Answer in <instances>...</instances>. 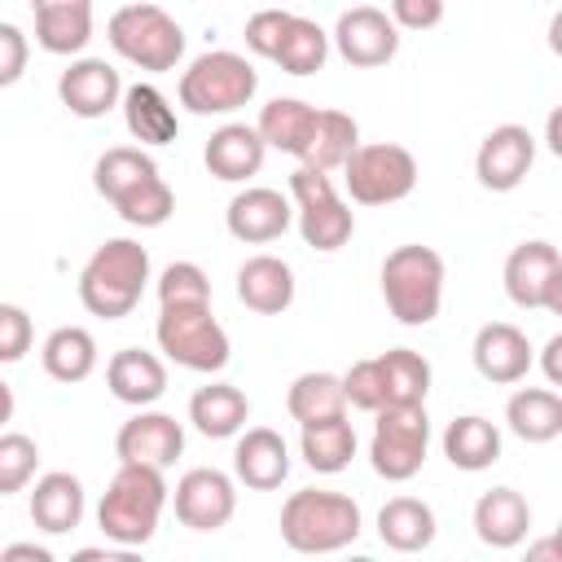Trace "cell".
Listing matches in <instances>:
<instances>
[{
  "label": "cell",
  "instance_id": "cell-1",
  "mask_svg": "<svg viewBox=\"0 0 562 562\" xmlns=\"http://www.w3.org/2000/svg\"><path fill=\"white\" fill-rule=\"evenodd\" d=\"M167 479L158 465H140V461H119L101 505H97V527L105 540H114L119 549H140L154 540L158 518L167 509Z\"/></svg>",
  "mask_w": 562,
  "mask_h": 562
},
{
  "label": "cell",
  "instance_id": "cell-2",
  "mask_svg": "<svg viewBox=\"0 0 562 562\" xmlns=\"http://www.w3.org/2000/svg\"><path fill=\"white\" fill-rule=\"evenodd\" d=\"M149 285V250L132 237H110L79 272V303L101 321H123Z\"/></svg>",
  "mask_w": 562,
  "mask_h": 562
},
{
  "label": "cell",
  "instance_id": "cell-3",
  "mask_svg": "<svg viewBox=\"0 0 562 562\" xmlns=\"http://www.w3.org/2000/svg\"><path fill=\"white\" fill-rule=\"evenodd\" d=\"M360 505L347 492L303 487L281 505V540L294 553H338L360 540Z\"/></svg>",
  "mask_w": 562,
  "mask_h": 562
},
{
  "label": "cell",
  "instance_id": "cell-4",
  "mask_svg": "<svg viewBox=\"0 0 562 562\" xmlns=\"http://www.w3.org/2000/svg\"><path fill=\"white\" fill-rule=\"evenodd\" d=\"M382 299H386V312L400 325H408V329L430 325L439 316V303H443V259H439V250H430L422 241L395 246L382 259Z\"/></svg>",
  "mask_w": 562,
  "mask_h": 562
},
{
  "label": "cell",
  "instance_id": "cell-5",
  "mask_svg": "<svg viewBox=\"0 0 562 562\" xmlns=\"http://www.w3.org/2000/svg\"><path fill=\"white\" fill-rule=\"evenodd\" d=\"M105 40H110V48L123 61H132V66H140L149 75L176 70L180 57H184V31H180V22L167 9L149 4V0H132V4L114 9L110 22H105Z\"/></svg>",
  "mask_w": 562,
  "mask_h": 562
},
{
  "label": "cell",
  "instance_id": "cell-6",
  "mask_svg": "<svg viewBox=\"0 0 562 562\" xmlns=\"http://www.w3.org/2000/svg\"><path fill=\"white\" fill-rule=\"evenodd\" d=\"M255 92H259L255 66L241 53H228V48H215V53L193 57L184 66V75H180V105L189 114H198V119L233 114V110L250 105Z\"/></svg>",
  "mask_w": 562,
  "mask_h": 562
},
{
  "label": "cell",
  "instance_id": "cell-7",
  "mask_svg": "<svg viewBox=\"0 0 562 562\" xmlns=\"http://www.w3.org/2000/svg\"><path fill=\"white\" fill-rule=\"evenodd\" d=\"M154 338H158V351L167 360H176L180 369H193V373H220L233 356L224 325L211 316V303L162 307L158 325H154Z\"/></svg>",
  "mask_w": 562,
  "mask_h": 562
},
{
  "label": "cell",
  "instance_id": "cell-8",
  "mask_svg": "<svg viewBox=\"0 0 562 562\" xmlns=\"http://www.w3.org/2000/svg\"><path fill=\"white\" fill-rule=\"evenodd\" d=\"M290 198H294V224H299V233H303V241H307L312 250H325V255H329V250H342V246L351 241L356 215H351V206L338 198L329 171L299 162V167L290 171Z\"/></svg>",
  "mask_w": 562,
  "mask_h": 562
},
{
  "label": "cell",
  "instance_id": "cell-9",
  "mask_svg": "<svg viewBox=\"0 0 562 562\" xmlns=\"http://www.w3.org/2000/svg\"><path fill=\"white\" fill-rule=\"evenodd\" d=\"M373 439H369V465L386 483H408L426 465L430 448V417L426 404H386L373 413Z\"/></svg>",
  "mask_w": 562,
  "mask_h": 562
},
{
  "label": "cell",
  "instance_id": "cell-10",
  "mask_svg": "<svg viewBox=\"0 0 562 562\" xmlns=\"http://www.w3.org/2000/svg\"><path fill=\"white\" fill-rule=\"evenodd\" d=\"M342 184L360 206H391L417 189V158L395 140L360 145L342 167Z\"/></svg>",
  "mask_w": 562,
  "mask_h": 562
},
{
  "label": "cell",
  "instance_id": "cell-11",
  "mask_svg": "<svg viewBox=\"0 0 562 562\" xmlns=\"http://www.w3.org/2000/svg\"><path fill=\"white\" fill-rule=\"evenodd\" d=\"M171 505L189 531H220L237 514V483L215 465H198L180 474Z\"/></svg>",
  "mask_w": 562,
  "mask_h": 562
},
{
  "label": "cell",
  "instance_id": "cell-12",
  "mask_svg": "<svg viewBox=\"0 0 562 562\" xmlns=\"http://www.w3.org/2000/svg\"><path fill=\"white\" fill-rule=\"evenodd\" d=\"M334 48L347 66L356 70H373V66H386L395 53H400V26L391 13L373 9V4H356L347 9L338 22H334Z\"/></svg>",
  "mask_w": 562,
  "mask_h": 562
},
{
  "label": "cell",
  "instance_id": "cell-13",
  "mask_svg": "<svg viewBox=\"0 0 562 562\" xmlns=\"http://www.w3.org/2000/svg\"><path fill=\"white\" fill-rule=\"evenodd\" d=\"M531 162H536V136L522 123H501L483 136V145L474 154V176L483 189L509 193L527 180Z\"/></svg>",
  "mask_w": 562,
  "mask_h": 562
},
{
  "label": "cell",
  "instance_id": "cell-14",
  "mask_svg": "<svg viewBox=\"0 0 562 562\" xmlns=\"http://www.w3.org/2000/svg\"><path fill=\"white\" fill-rule=\"evenodd\" d=\"M123 79L105 57H75L61 79H57V97L75 119H105L114 105H123Z\"/></svg>",
  "mask_w": 562,
  "mask_h": 562
},
{
  "label": "cell",
  "instance_id": "cell-15",
  "mask_svg": "<svg viewBox=\"0 0 562 562\" xmlns=\"http://www.w3.org/2000/svg\"><path fill=\"white\" fill-rule=\"evenodd\" d=\"M224 224L237 241L246 246H263V241H277L290 224H294V198H285L281 189H268V184H250L241 189L228 211H224Z\"/></svg>",
  "mask_w": 562,
  "mask_h": 562
},
{
  "label": "cell",
  "instance_id": "cell-16",
  "mask_svg": "<svg viewBox=\"0 0 562 562\" xmlns=\"http://www.w3.org/2000/svg\"><path fill=\"white\" fill-rule=\"evenodd\" d=\"M114 452L119 461H140V465H176V457L184 452V426L171 413H154L140 408L136 417H127L114 435Z\"/></svg>",
  "mask_w": 562,
  "mask_h": 562
},
{
  "label": "cell",
  "instance_id": "cell-17",
  "mask_svg": "<svg viewBox=\"0 0 562 562\" xmlns=\"http://www.w3.org/2000/svg\"><path fill=\"white\" fill-rule=\"evenodd\" d=\"M470 356H474L479 378H487V382H496V386H514V382H522L527 369L536 364V351H531L527 334H522L518 325H509V321H492V325H483V329L474 334Z\"/></svg>",
  "mask_w": 562,
  "mask_h": 562
},
{
  "label": "cell",
  "instance_id": "cell-18",
  "mask_svg": "<svg viewBox=\"0 0 562 562\" xmlns=\"http://www.w3.org/2000/svg\"><path fill=\"white\" fill-rule=\"evenodd\" d=\"M263 154H268V140L259 136V127H246V123H224L211 132L206 149H202V162L215 180L224 184H241L250 176H259L263 167Z\"/></svg>",
  "mask_w": 562,
  "mask_h": 562
},
{
  "label": "cell",
  "instance_id": "cell-19",
  "mask_svg": "<svg viewBox=\"0 0 562 562\" xmlns=\"http://www.w3.org/2000/svg\"><path fill=\"white\" fill-rule=\"evenodd\" d=\"M233 474L237 483H246L250 492H272L285 483L290 474V448L277 430L268 426H250L246 435H237V448H233Z\"/></svg>",
  "mask_w": 562,
  "mask_h": 562
},
{
  "label": "cell",
  "instance_id": "cell-20",
  "mask_svg": "<svg viewBox=\"0 0 562 562\" xmlns=\"http://www.w3.org/2000/svg\"><path fill=\"white\" fill-rule=\"evenodd\" d=\"M105 386L119 404H132V408H149L154 400H162L167 391V364L154 356V351H140V347H123L110 356L105 364Z\"/></svg>",
  "mask_w": 562,
  "mask_h": 562
},
{
  "label": "cell",
  "instance_id": "cell-21",
  "mask_svg": "<svg viewBox=\"0 0 562 562\" xmlns=\"http://www.w3.org/2000/svg\"><path fill=\"white\" fill-rule=\"evenodd\" d=\"M558 263H562V255H558L553 241L531 237V241L514 246L509 259H505V294H509V303L527 307V312L544 307V290H549V277L558 272Z\"/></svg>",
  "mask_w": 562,
  "mask_h": 562
},
{
  "label": "cell",
  "instance_id": "cell-22",
  "mask_svg": "<svg viewBox=\"0 0 562 562\" xmlns=\"http://www.w3.org/2000/svg\"><path fill=\"white\" fill-rule=\"evenodd\" d=\"M237 299L259 316H281L294 303V272L277 255H250L237 268Z\"/></svg>",
  "mask_w": 562,
  "mask_h": 562
},
{
  "label": "cell",
  "instance_id": "cell-23",
  "mask_svg": "<svg viewBox=\"0 0 562 562\" xmlns=\"http://www.w3.org/2000/svg\"><path fill=\"white\" fill-rule=\"evenodd\" d=\"M83 518V483L70 470H48L35 479L31 492V522L44 536H66Z\"/></svg>",
  "mask_w": 562,
  "mask_h": 562
},
{
  "label": "cell",
  "instance_id": "cell-24",
  "mask_svg": "<svg viewBox=\"0 0 562 562\" xmlns=\"http://www.w3.org/2000/svg\"><path fill=\"white\" fill-rule=\"evenodd\" d=\"M527 527H531V505L522 501V492H514V487H487L474 501V536L487 549H514V544H522Z\"/></svg>",
  "mask_w": 562,
  "mask_h": 562
},
{
  "label": "cell",
  "instance_id": "cell-25",
  "mask_svg": "<svg viewBox=\"0 0 562 562\" xmlns=\"http://www.w3.org/2000/svg\"><path fill=\"white\" fill-rule=\"evenodd\" d=\"M246 417H250V400L233 382H206L189 400V422L206 439H233V435H241L246 430Z\"/></svg>",
  "mask_w": 562,
  "mask_h": 562
},
{
  "label": "cell",
  "instance_id": "cell-26",
  "mask_svg": "<svg viewBox=\"0 0 562 562\" xmlns=\"http://www.w3.org/2000/svg\"><path fill=\"white\" fill-rule=\"evenodd\" d=\"M316 119H321L316 105H307L299 97H277V101H268L259 110V123L255 127L268 140V149H281V154H290V158L303 162V154H307L312 136H316Z\"/></svg>",
  "mask_w": 562,
  "mask_h": 562
},
{
  "label": "cell",
  "instance_id": "cell-27",
  "mask_svg": "<svg viewBox=\"0 0 562 562\" xmlns=\"http://www.w3.org/2000/svg\"><path fill=\"white\" fill-rule=\"evenodd\" d=\"M435 509L417 496H391L382 509H378V536L386 549L395 553H422L435 544Z\"/></svg>",
  "mask_w": 562,
  "mask_h": 562
},
{
  "label": "cell",
  "instance_id": "cell-28",
  "mask_svg": "<svg viewBox=\"0 0 562 562\" xmlns=\"http://www.w3.org/2000/svg\"><path fill=\"white\" fill-rule=\"evenodd\" d=\"M123 123H127L132 140H140V145H171L180 136L176 105L154 83H132L123 92Z\"/></svg>",
  "mask_w": 562,
  "mask_h": 562
},
{
  "label": "cell",
  "instance_id": "cell-29",
  "mask_svg": "<svg viewBox=\"0 0 562 562\" xmlns=\"http://www.w3.org/2000/svg\"><path fill=\"white\" fill-rule=\"evenodd\" d=\"M505 426L522 443H549L562 435V395L549 386H522L505 404Z\"/></svg>",
  "mask_w": 562,
  "mask_h": 562
},
{
  "label": "cell",
  "instance_id": "cell-30",
  "mask_svg": "<svg viewBox=\"0 0 562 562\" xmlns=\"http://www.w3.org/2000/svg\"><path fill=\"white\" fill-rule=\"evenodd\" d=\"M443 457H448L457 470L479 474V470H487V465L501 461V430H496L487 417L465 413V417L448 422V430H443Z\"/></svg>",
  "mask_w": 562,
  "mask_h": 562
},
{
  "label": "cell",
  "instance_id": "cell-31",
  "mask_svg": "<svg viewBox=\"0 0 562 562\" xmlns=\"http://www.w3.org/2000/svg\"><path fill=\"white\" fill-rule=\"evenodd\" d=\"M40 360H44V373L53 382H83L92 369H97V338L83 329V325H57L44 347H40Z\"/></svg>",
  "mask_w": 562,
  "mask_h": 562
},
{
  "label": "cell",
  "instance_id": "cell-32",
  "mask_svg": "<svg viewBox=\"0 0 562 562\" xmlns=\"http://www.w3.org/2000/svg\"><path fill=\"white\" fill-rule=\"evenodd\" d=\"M299 452L316 474H338L351 465L356 457V430L347 422V413L325 417V422H307L299 435Z\"/></svg>",
  "mask_w": 562,
  "mask_h": 562
},
{
  "label": "cell",
  "instance_id": "cell-33",
  "mask_svg": "<svg viewBox=\"0 0 562 562\" xmlns=\"http://www.w3.org/2000/svg\"><path fill=\"white\" fill-rule=\"evenodd\" d=\"M285 408H290V417L299 422V426H307V422H325V417H338V413H347V391H342V378H334V373H299L294 382H290V391H285Z\"/></svg>",
  "mask_w": 562,
  "mask_h": 562
},
{
  "label": "cell",
  "instance_id": "cell-34",
  "mask_svg": "<svg viewBox=\"0 0 562 562\" xmlns=\"http://www.w3.org/2000/svg\"><path fill=\"white\" fill-rule=\"evenodd\" d=\"M356 149H360V123L347 110H321L316 136H312L303 162L307 167H321V171H342Z\"/></svg>",
  "mask_w": 562,
  "mask_h": 562
},
{
  "label": "cell",
  "instance_id": "cell-35",
  "mask_svg": "<svg viewBox=\"0 0 562 562\" xmlns=\"http://www.w3.org/2000/svg\"><path fill=\"white\" fill-rule=\"evenodd\" d=\"M149 176H158V162L145 154V149H136V145H114V149H105L101 158H97V167H92V184H97V193L114 206L127 189H136L140 180H149Z\"/></svg>",
  "mask_w": 562,
  "mask_h": 562
},
{
  "label": "cell",
  "instance_id": "cell-36",
  "mask_svg": "<svg viewBox=\"0 0 562 562\" xmlns=\"http://www.w3.org/2000/svg\"><path fill=\"white\" fill-rule=\"evenodd\" d=\"M329 44H334V35H329L321 22L294 13V22H290V31H285V40H281V48H277L272 61H277L285 75H299V79H303V75H316V70L325 66Z\"/></svg>",
  "mask_w": 562,
  "mask_h": 562
},
{
  "label": "cell",
  "instance_id": "cell-37",
  "mask_svg": "<svg viewBox=\"0 0 562 562\" xmlns=\"http://www.w3.org/2000/svg\"><path fill=\"white\" fill-rule=\"evenodd\" d=\"M386 378V404H426L430 395V360L413 347H391L378 356Z\"/></svg>",
  "mask_w": 562,
  "mask_h": 562
},
{
  "label": "cell",
  "instance_id": "cell-38",
  "mask_svg": "<svg viewBox=\"0 0 562 562\" xmlns=\"http://www.w3.org/2000/svg\"><path fill=\"white\" fill-rule=\"evenodd\" d=\"M92 40V9H40L35 13V44L44 53L70 57L83 53Z\"/></svg>",
  "mask_w": 562,
  "mask_h": 562
},
{
  "label": "cell",
  "instance_id": "cell-39",
  "mask_svg": "<svg viewBox=\"0 0 562 562\" xmlns=\"http://www.w3.org/2000/svg\"><path fill=\"white\" fill-rule=\"evenodd\" d=\"M114 211H119V220L132 224V228H158V224L171 220L176 193H171V184H167L162 176H149V180H140L136 189H127V193L114 202Z\"/></svg>",
  "mask_w": 562,
  "mask_h": 562
},
{
  "label": "cell",
  "instance_id": "cell-40",
  "mask_svg": "<svg viewBox=\"0 0 562 562\" xmlns=\"http://www.w3.org/2000/svg\"><path fill=\"white\" fill-rule=\"evenodd\" d=\"M35 465H40V443L22 430H4L0 435V496L22 492L35 479Z\"/></svg>",
  "mask_w": 562,
  "mask_h": 562
},
{
  "label": "cell",
  "instance_id": "cell-41",
  "mask_svg": "<svg viewBox=\"0 0 562 562\" xmlns=\"http://www.w3.org/2000/svg\"><path fill=\"white\" fill-rule=\"evenodd\" d=\"M158 303L162 307H176V303H211V281L198 263L180 259V263H167L162 277H158Z\"/></svg>",
  "mask_w": 562,
  "mask_h": 562
},
{
  "label": "cell",
  "instance_id": "cell-42",
  "mask_svg": "<svg viewBox=\"0 0 562 562\" xmlns=\"http://www.w3.org/2000/svg\"><path fill=\"white\" fill-rule=\"evenodd\" d=\"M342 391H347V404L360 408V413H378L386 408V378H382V360H356L347 373H342Z\"/></svg>",
  "mask_w": 562,
  "mask_h": 562
},
{
  "label": "cell",
  "instance_id": "cell-43",
  "mask_svg": "<svg viewBox=\"0 0 562 562\" xmlns=\"http://www.w3.org/2000/svg\"><path fill=\"white\" fill-rule=\"evenodd\" d=\"M290 22H294V13H285V9H259V13H250V22H246V48L272 61L277 48H281V40H285V31H290Z\"/></svg>",
  "mask_w": 562,
  "mask_h": 562
},
{
  "label": "cell",
  "instance_id": "cell-44",
  "mask_svg": "<svg viewBox=\"0 0 562 562\" xmlns=\"http://www.w3.org/2000/svg\"><path fill=\"white\" fill-rule=\"evenodd\" d=\"M31 338H35V329H31L26 307L0 303V360H4V364H18V360L31 351Z\"/></svg>",
  "mask_w": 562,
  "mask_h": 562
},
{
  "label": "cell",
  "instance_id": "cell-45",
  "mask_svg": "<svg viewBox=\"0 0 562 562\" xmlns=\"http://www.w3.org/2000/svg\"><path fill=\"white\" fill-rule=\"evenodd\" d=\"M0 88H13L26 70V35L13 22H0Z\"/></svg>",
  "mask_w": 562,
  "mask_h": 562
},
{
  "label": "cell",
  "instance_id": "cell-46",
  "mask_svg": "<svg viewBox=\"0 0 562 562\" xmlns=\"http://www.w3.org/2000/svg\"><path fill=\"white\" fill-rule=\"evenodd\" d=\"M391 18L400 31H430L443 22V0H391Z\"/></svg>",
  "mask_w": 562,
  "mask_h": 562
},
{
  "label": "cell",
  "instance_id": "cell-47",
  "mask_svg": "<svg viewBox=\"0 0 562 562\" xmlns=\"http://www.w3.org/2000/svg\"><path fill=\"white\" fill-rule=\"evenodd\" d=\"M540 373L549 378V386H562V334H553L540 347Z\"/></svg>",
  "mask_w": 562,
  "mask_h": 562
},
{
  "label": "cell",
  "instance_id": "cell-48",
  "mask_svg": "<svg viewBox=\"0 0 562 562\" xmlns=\"http://www.w3.org/2000/svg\"><path fill=\"white\" fill-rule=\"evenodd\" d=\"M53 562V553L44 549V544H4L0 549V562Z\"/></svg>",
  "mask_w": 562,
  "mask_h": 562
},
{
  "label": "cell",
  "instance_id": "cell-49",
  "mask_svg": "<svg viewBox=\"0 0 562 562\" xmlns=\"http://www.w3.org/2000/svg\"><path fill=\"white\" fill-rule=\"evenodd\" d=\"M544 145H549L553 158H562V105H553L549 119H544Z\"/></svg>",
  "mask_w": 562,
  "mask_h": 562
},
{
  "label": "cell",
  "instance_id": "cell-50",
  "mask_svg": "<svg viewBox=\"0 0 562 562\" xmlns=\"http://www.w3.org/2000/svg\"><path fill=\"white\" fill-rule=\"evenodd\" d=\"M527 558H531V562H544V558L562 562V540H558V536H549V540H536V544H527Z\"/></svg>",
  "mask_w": 562,
  "mask_h": 562
},
{
  "label": "cell",
  "instance_id": "cell-51",
  "mask_svg": "<svg viewBox=\"0 0 562 562\" xmlns=\"http://www.w3.org/2000/svg\"><path fill=\"white\" fill-rule=\"evenodd\" d=\"M544 307H549L553 316H562V263H558V272L549 277V290H544Z\"/></svg>",
  "mask_w": 562,
  "mask_h": 562
},
{
  "label": "cell",
  "instance_id": "cell-52",
  "mask_svg": "<svg viewBox=\"0 0 562 562\" xmlns=\"http://www.w3.org/2000/svg\"><path fill=\"white\" fill-rule=\"evenodd\" d=\"M31 9H92V0H31Z\"/></svg>",
  "mask_w": 562,
  "mask_h": 562
},
{
  "label": "cell",
  "instance_id": "cell-53",
  "mask_svg": "<svg viewBox=\"0 0 562 562\" xmlns=\"http://www.w3.org/2000/svg\"><path fill=\"white\" fill-rule=\"evenodd\" d=\"M549 48H553V57H562V9L549 18Z\"/></svg>",
  "mask_w": 562,
  "mask_h": 562
},
{
  "label": "cell",
  "instance_id": "cell-54",
  "mask_svg": "<svg viewBox=\"0 0 562 562\" xmlns=\"http://www.w3.org/2000/svg\"><path fill=\"white\" fill-rule=\"evenodd\" d=\"M553 536H558V540H562V522H558V531H553Z\"/></svg>",
  "mask_w": 562,
  "mask_h": 562
}]
</instances>
